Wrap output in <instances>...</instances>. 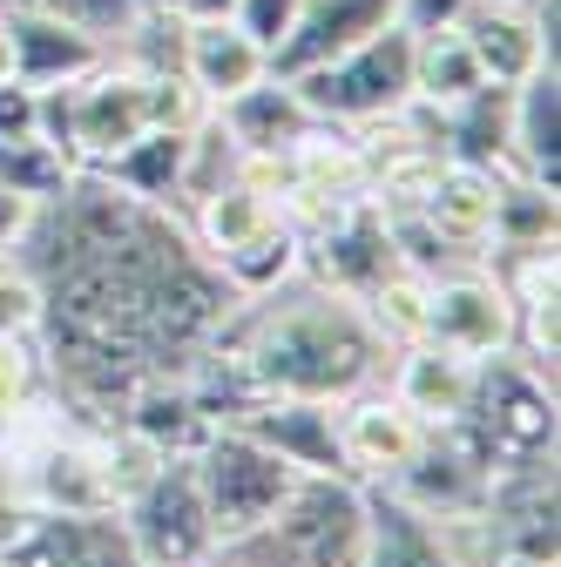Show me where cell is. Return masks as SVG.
<instances>
[{"label":"cell","instance_id":"16","mask_svg":"<svg viewBox=\"0 0 561 567\" xmlns=\"http://www.w3.org/2000/svg\"><path fill=\"white\" fill-rule=\"evenodd\" d=\"M473 61H480V75L487 82H528L534 68H554V34L534 21V8H521V0H473V14L460 21Z\"/></svg>","mask_w":561,"mask_h":567},{"label":"cell","instance_id":"24","mask_svg":"<svg viewBox=\"0 0 561 567\" xmlns=\"http://www.w3.org/2000/svg\"><path fill=\"white\" fill-rule=\"evenodd\" d=\"M196 128V122H190ZM190 128H143L129 142V150H115L95 176L115 183L122 196L135 203H156V209H176L183 203V163H190Z\"/></svg>","mask_w":561,"mask_h":567},{"label":"cell","instance_id":"27","mask_svg":"<svg viewBox=\"0 0 561 567\" xmlns=\"http://www.w3.org/2000/svg\"><path fill=\"white\" fill-rule=\"evenodd\" d=\"M494 244H561V189L521 176V169H494Z\"/></svg>","mask_w":561,"mask_h":567},{"label":"cell","instance_id":"29","mask_svg":"<svg viewBox=\"0 0 561 567\" xmlns=\"http://www.w3.org/2000/svg\"><path fill=\"white\" fill-rule=\"evenodd\" d=\"M359 311H366V324L379 331V344H386V351L419 344V338H427V277L399 264L386 284H373V291L359 298Z\"/></svg>","mask_w":561,"mask_h":567},{"label":"cell","instance_id":"40","mask_svg":"<svg viewBox=\"0 0 561 567\" xmlns=\"http://www.w3.org/2000/svg\"><path fill=\"white\" fill-rule=\"evenodd\" d=\"M14 75V48H8V21H0V82Z\"/></svg>","mask_w":561,"mask_h":567},{"label":"cell","instance_id":"21","mask_svg":"<svg viewBox=\"0 0 561 567\" xmlns=\"http://www.w3.org/2000/svg\"><path fill=\"white\" fill-rule=\"evenodd\" d=\"M419 217H427V230H434L460 264H473V257L487 250V237H494V169L447 163L440 183L427 189V203H419Z\"/></svg>","mask_w":561,"mask_h":567},{"label":"cell","instance_id":"2","mask_svg":"<svg viewBox=\"0 0 561 567\" xmlns=\"http://www.w3.org/2000/svg\"><path fill=\"white\" fill-rule=\"evenodd\" d=\"M386 372V344L366 311L338 291L292 277L264 298H237L190 365L210 412H237L244 399H345Z\"/></svg>","mask_w":561,"mask_h":567},{"label":"cell","instance_id":"7","mask_svg":"<svg viewBox=\"0 0 561 567\" xmlns=\"http://www.w3.org/2000/svg\"><path fill=\"white\" fill-rule=\"evenodd\" d=\"M129 527V547L143 567H196V560H217V527H210L203 507V486L190 460H156V473L115 507Z\"/></svg>","mask_w":561,"mask_h":567},{"label":"cell","instance_id":"20","mask_svg":"<svg viewBox=\"0 0 561 567\" xmlns=\"http://www.w3.org/2000/svg\"><path fill=\"white\" fill-rule=\"evenodd\" d=\"M217 122H224V135L237 142L244 156H285L318 115L305 109V95L292 89V75H264V82H251L244 95H231V102L217 109Z\"/></svg>","mask_w":561,"mask_h":567},{"label":"cell","instance_id":"18","mask_svg":"<svg viewBox=\"0 0 561 567\" xmlns=\"http://www.w3.org/2000/svg\"><path fill=\"white\" fill-rule=\"evenodd\" d=\"M8 21V48H14V75L34 82V89H54V82H75L109 54L102 34L61 21V14H34V8H0Z\"/></svg>","mask_w":561,"mask_h":567},{"label":"cell","instance_id":"19","mask_svg":"<svg viewBox=\"0 0 561 567\" xmlns=\"http://www.w3.org/2000/svg\"><path fill=\"white\" fill-rule=\"evenodd\" d=\"M392 8H399V0H305L298 28L285 34V48L271 54V75H305V68L359 48L366 34L392 28Z\"/></svg>","mask_w":561,"mask_h":567},{"label":"cell","instance_id":"22","mask_svg":"<svg viewBox=\"0 0 561 567\" xmlns=\"http://www.w3.org/2000/svg\"><path fill=\"white\" fill-rule=\"evenodd\" d=\"M440 122V156L467 169H508V135H514V89L480 82L467 102L434 109Z\"/></svg>","mask_w":561,"mask_h":567},{"label":"cell","instance_id":"13","mask_svg":"<svg viewBox=\"0 0 561 567\" xmlns=\"http://www.w3.org/2000/svg\"><path fill=\"white\" fill-rule=\"evenodd\" d=\"M386 493H392V501H406L427 527H440V520H460V514H480L487 507V473L460 453L453 433H427V440H419V453L386 480Z\"/></svg>","mask_w":561,"mask_h":567},{"label":"cell","instance_id":"9","mask_svg":"<svg viewBox=\"0 0 561 567\" xmlns=\"http://www.w3.org/2000/svg\"><path fill=\"white\" fill-rule=\"evenodd\" d=\"M427 338L460 351V359H494L514 351V305L501 291V277L473 264H453L440 277H427Z\"/></svg>","mask_w":561,"mask_h":567},{"label":"cell","instance_id":"33","mask_svg":"<svg viewBox=\"0 0 561 567\" xmlns=\"http://www.w3.org/2000/svg\"><path fill=\"white\" fill-rule=\"evenodd\" d=\"M34 331H41V277L0 264V338H34Z\"/></svg>","mask_w":561,"mask_h":567},{"label":"cell","instance_id":"36","mask_svg":"<svg viewBox=\"0 0 561 567\" xmlns=\"http://www.w3.org/2000/svg\"><path fill=\"white\" fill-rule=\"evenodd\" d=\"M473 14V0H399L392 8V21L406 28V34H434V28H460Z\"/></svg>","mask_w":561,"mask_h":567},{"label":"cell","instance_id":"34","mask_svg":"<svg viewBox=\"0 0 561 567\" xmlns=\"http://www.w3.org/2000/svg\"><path fill=\"white\" fill-rule=\"evenodd\" d=\"M298 8H305V0H237L231 21H237L264 54H277V48H285V34L298 28Z\"/></svg>","mask_w":561,"mask_h":567},{"label":"cell","instance_id":"11","mask_svg":"<svg viewBox=\"0 0 561 567\" xmlns=\"http://www.w3.org/2000/svg\"><path fill=\"white\" fill-rule=\"evenodd\" d=\"M217 425H237L257 446H271L298 473H345L338 453V405L332 399H244L237 412H224ZM353 480V473H345Z\"/></svg>","mask_w":561,"mask_h":567},{"label":"cell","instance_id":"17","mask_svg":"<svg viewBox=\"0 0 561 567\" xmlns=\"http://www.w3.org/2000/svg\"><path fill=\"white\" fill-rule=\"evenodd\" d=\"M392 372H386V392L427 425V433H447V425L460 419L467 392H473V359H460V351L434 344V338H419V344H399L386 351Z\"/></svg>","mask_w":561,"mask_h":567},{"label":"cell","instance_id":"10","mask_svg":"<svg viewBox=\"0 0 561 567\" xmlns=\"http://www.w3.org/2000/svg\"><path fill=\"white\" fill-rule=\"evenodd\" d=\"M419 440H427V425H419L379 379L338 399V453H345V473L359 486H386L419 453Z\"/></svg>","mask_w":561,"mask_h":567},{"label":"cell","instance_id":"32","mask_svg":"<svg viewBox=\"0 0 561 567\" xmlns=\"http://www.w3.org/2000/svg\"><path fill=\"white\" fill-rule=\"evenodd\" d=\"M0 8H34V14H61V21H75L89 34H102L109 48L122 41V28L135 21V8L143 0H0Z\"/></svg>","mask_w":561,"mask_h":567},{"label":"cell","instance_id":"23","mask_svg":"<svg viewBox=\"0 0 561 567\" xmlns=\"http://www.w3.org/2000/svg\"><path fill=\"white\" fill-rule=\"evenodd\" d=\"M508 169L561 189V75L534 68L514 82V135H508Z\"/></svg>","mask_w":561,"mask_h":567},{"label":"cell","instance_id":"4","mask_svg":"<svg viewBox=\"0 0 561 567\" xmlns=\"http://www.w3.org/2000/svg\"><path fill=\"white\" fill-rule=\"evenodd\" d=\"M224 567L271 560V567H359L366 560V486L345 473H305L292 501L251 540L217 554Z\"/></svg>","mask_w":561,"mask_h":567},{"label":"cell","instance_id":"37","mask_svg":"<svg viewBox=\"0 0 561 567\" xmlns=\"http://www.w3.org/2000/svg\"><path fill=\"white\" fill-rule=\"evenodd\" d=\"M28 514H34V507H28V493H21V473H14L8 453H0V547L28 527Z\"/></svg>","mask_w":561,"mask_h":567},{"label":"cell","instance_id":"14","mask_svg":"<svg viewBox=\"0 0 561 567\" xmlns=\"http://www.w3.org/2000/svg\"><path fill=\"white\" fill-rule=\"evenodd\" d=\"M115 419H122L156 460H190V453L210 440V425H217V412L203 405V392H196L190 372H150L143 385L122 399Z\"/></svg>","mask_w":561,"mask_h":567},{"label":"cell","instance_id":"28","mask_svg":"<svg viewBox=\"0 0 561 567\" xmlns=\"http://www.w3.org/2000/svg\"><path fill=\"white\" fill-rule=\"evenodd\" d=\"M298 257H305V244H298L292 217H277L271 230H257L251 244H237L231 257H217V277L231 284L237 298H264V291H277V284L298 277Z\"/></svg>","mask_w":561,"mask_h":567},{"label":"cell","instance_id":"1","mask_svg":"<svg viewBox=\"0 0 561 567\" xmlns=\"http://www.w3.org/2000/svg\"><path fill=\"white\" fill-rule=\"evenodd\" d=\"M41 277V372L61 405L115 419L150 372H190L237 291L176 209L135 203L95 169L68 183L21 237Z\"/></svg>","mask_w":561,"mask_h":567},{"label":"cell","instance_id":"35","mask_svg":"<svg viewBox=\"0 0 561 567\" xmlns=\"http://www.w3.org/2000/svg\"><path fill=\"white\" fill-rule=\"evenodd\" d=\"M21 135H41V89L8 75L0 82V142H21Z\"/></svg>","mask_w":561,"mask_h":567},{"label":"cell","instance_id":"8","mask_svg":"<svg viewBox=\"0 0 561 567\" xmlns=\"http://www.w3.org/2000/svg\"><path fill=\"white\" fill-rule=\"evenodd\" d=\"M305 257H298V277L318 284V291H338V298H366L373 284H386L399 270V244H392V224H386V209L373 196H353V203H338L325 209L318 224L298 230Z\"/></svg>","mask_w":561,"mask_h":567},{"label":"cell","instance_id":"38","mask_svg":"<svg viewBox=\"0 0 561 567\" xmlns=\"http://www.w3.org/2000/svg\"><path fill=\"white\" fill-rule=\"evenodd\" d=\"M34 217H41V203H28V196H14V189H0V257L21 250V237L34 230Z\"/></svg>","mask_w":561,"mask_h":567},{"label":"cell","instance_id":"25","mask_svg":"<svg viewBox=\"0 0 561 567\" xmlns=\"http://www.w3.org/2000/svg\"><path fill=\"white\" fill-rule=\"evenodd\" d=\"M359 567H453L440 534L386 486H366V560Z\"/></svg>","mask_w":561,"mask_h":567},{"label":"cell","instance_id":"6","mask_svg":"<svg viewBox=\"0 0 561 567\" xmlns=\"http://www.w3.org/2000/svg\"><path fill=\"white\" fill-rule=\"evenodd\" d=\"M190 466H196V486H203L210 527H217V554L251 540L277 507L292 501V486L305 480L298 466H285L271 446L237 433V425H210V440L190 453Z\"/></svg>","mask_w":561,"mask_h":567},{"label":"cell","instance_id":"3","mask_svg":"<svg viewBox=\"0 0 561 567\" xmlns=\"http://www.w3.org/2000/svg\"><path fill=\"white\" fill-rule=\"evenodd\" d=\"M460 440V453L487 473H528V466H554V440H561V405H554V379H541L521 351H494L473 359V392L460 405V419L447 425Z\"/></svg>","mask_w":561,"mask_h":567},{"label":"cell","instance_id":"30","mask_svg":"<svg viewBox=\"0 0 561 567\" xmlns=\"http://www.w3.org/2000/svg\"><path fill=\"white\" fill-rule=\"evenodd\" d=\"M82 169L68 163L48 135H21V142H0V189H14V196H28V203H54L68 183H75Z\"/></svg>","mask_w":561,"mask_h":567},{"label":"cell","instance_id":"26","mask_svg":"<svg viewBox=\"0 0 561 567\" xmlns=\"http://www.w3.org/2000/svg\"><path fill=\"white\" fill-rule=\"evenodd\" d=\"M480 61L467 48L460 28H434V34H412V102H427V109H453L480 89Z\"/></svg>","mask_w":561,"mask_h":567},{"label":"cell","instance_id":"15","mask_svg":"<svg viewBox=\"0 0 561 567\" xmlns=\"http://www.w3.org/2000/svg\"><path fill=\"white\" fill-rule=\"evenodd\" d=\"M176 75L203 95V109H224L231 95H244L251 82L271 75V54L224 14V21H183V48H176Z\"/></svg>","mask_w":561,"mask_h":567},{"label":"cell","instance_id":"5","mask_svg":"<svg viewBox=\"0 0 561 567\" xmlns=\"http://www.w3.org/2000/svg\"><path fill=\"white\" fill-rule=\"evenodd\" d=\"M292 89L305 95V109L318 122L373 128V122H386L412 102V34L392 21V28L366 34L359 48H345V54L305 68V75H292Z\"/></svg>","mask_w":561,"mask_h":567},{"label":"cell","instance_id":"12","mask_svg":"<svg viewBox=\"0 0 561 567\" xmlns=\"http://www.w3.org/2000/svg\"><path fill=\"white\" fill-rule=\"evenodd\" d=\"M0 567H143L122 514H28L0 547Z\"/></svg>","mask_w":561,"mask_h":567},{"label":"cell","instance_id":"39","mask_svg":"<svg viewBox=\"0 0 561 567\" xmlns=\"http://www.w3.org/2000/svg\"><path fill=\"white\" fill-rule=\"evenodd\" d=\"M170 8H176L183 21H224V14L237 8V0H170Z\"/></svg>","mask_w":561,"mask_h":567},{"label":"cell","instance_id":"42","mask_svg":"<svg viewBox=\"0 0 561 567\" xmlns=\"http://www.w3.org/2000/svg\"><path fill=\"white\" fill-rule=\"evenodd\" d=\"M521 8H534V0H521Z\"/></svg>","mask_w":561,"mask_h":567},{"label":"cell","instance_id":"41","mask_svg":"<svg viewBox=\"0 0 561 567\" xmlns=\"http://www.w3.org/2000/svg\"><path fill=\"white\" fill-rule=\"evenodd\" d=\"M244 567H271V560H244Z\"/></svg>","mask_w":561,"mask_h":567},{"label":"cell","instance_id":"31","mask_svg":"<svg viewBox=\"0 0 561 567\" xmlns=\"http://www.w3.org/2000/svg\"><path fill=\"white\" fill-rule=\"evenodd\" d=\"M41 392H48L41 344L34 338H0V425H8L14 412H28Z\"/></svg>","mask_w":561,"mask_h":567}]
</instances>
